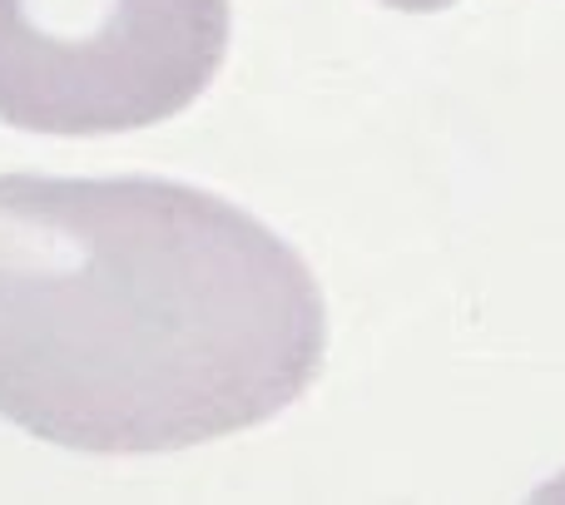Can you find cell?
<instances>
[{"mask_svg": "<svg viewBox=\"0 0 565 505\" xmlns=\"http://www.w3.org/2000/svg\"><path fill=\"white\" fill-rule=\"evenodd\" d=\"M382 6H392V10H447V6H457V0H382Z\"/></svg>", "mask_w": 565, "mask_h": 505, "instance_id": "cell-3", "label": "cell"}, {"mask_svg": "<svg viewBox=\"0 0 565 505\" xmlns=\"http://www.w3.org/2000/svg\"><path fill=\"white\" fill-rule=\"evenodd\" d=\"M228 50V0H0V125L119 135L174 119Z\"/></svg>", "mask_w": 565, "mask_h": 505, "instance_id": "cell-2", "label": "cell"}, {"mask_svg": "<svg viewBox=\"0 0 565 505\" xmlns=\"http://www.w3.org/2000/svg\"><path fill=\"white\" fill-rule=\"evenodd\" d=\"M328 312L254 214L169 179L0 174V417L95 456L184 451L288 411Z\"/></svg>", "mask_w": 565, "mask_h": 505, "instance_id": "cell-1", "label": "cell"}]
</instances>
